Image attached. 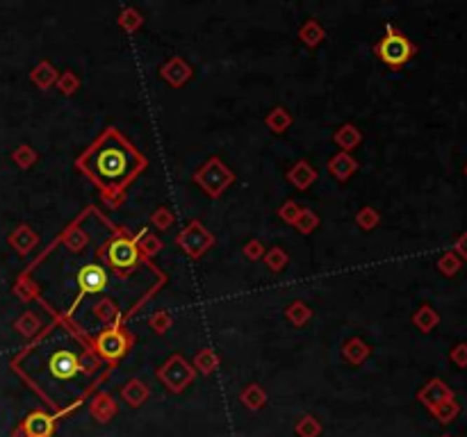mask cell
Instances as JSON below:
<instances>
[{"instance_id":"6da1fadb","label":"cell","mask_w":467,"mask_h":437,"mask_svg":"<svg viewBox=\"0 0 467 437\" xmlns=\"http://www.w3.org/2000/svg\"><path fill=\"white\" fill-rule=\"evenodd\" d=\"M379 53L388 64H392V67H401V64H406L410 57H413L415 46L410 43L401 32L388 30V36L379 43Z\"/></svg>"},{"instance_id":"7a4b0ae2","label":"cell","mask_w":467,"mask_h":437,"mask_svg":"<svg viewBox=\"0 0 467 437\" xmlns=\"http://www.w3.org/2000/svg\"><path fill=\"white\" fill-rule=\"evenodd\" d=\"M98 169L103 173V178H121L128 162H126V153L119 148H107L98 155Z\"/></svg>"},{"instance_id":"3957f363","label":"cell","mask_w":467,"mask_h":437,"mask_svg":"<svg viewBox=\"0 0 467 437\" xmlns=\"http://www.w3.org/2000/svg\"><path fill=\"white\" fill-rule=\"evenodd\" d=\"M78 282H80L82 291H98L100 287L105 285V271L100 269L98 264H89V267H85L80 271Z\"/></svg>"},{"instance_id":"277c9868","label":"cell","mask_w":467,"mask_h":437,"mask_svg":"<svg viewBox=\"0 0 467 437\" xmlns=\"http://www.w3.org/2000/svg\"><path fill=\"white\" fill-rule=\"evenodd\" d=\"M50 369H53V373H55L57 378H71L73 373L80 369V364H78V360L73 358L71 353L62 351V353H57V355H53Z\"/></svg>"},{"instance_id":"5b68a950","label":"cell","mask_w":467,"mask_h":437,"mask_svg":"<svg viewBox=\"0 0 467 437\" xmlns=\"http://www.w3.org/2000/svg\"><path fill=\"white\" fill-rule=\"evenodd\" d=\"M452 398H454L452 389L440 380H431V385L422 391V401L428 408H435V405H440V403H445V401H452Z\"/></svg>"},{"instance_id":"8992f818","label":"cell","mask_w":467,"mask_h":437,"mask_svg":"<svg viewBox=\"0 0 467 437\" xmlns=\"http://www.w3.org/2000/svg\"><path fill=\"white\" fill-rule=\"evenodd\" d=\"M135 249L133 244L128 242H114V246L109 249V258H112V262L116 264V267H130V264L135 262Z\"/></svg>"},{"instance_id":"52a82bcc","label":"cell","mask_w":467,"mask_h":437,"mask_svg":"<svg viewBox=\"0 0 467 437\" xmlns=\"http://www.w3.org/2000/svg\"><path fill=\"white\" fill-rule=\"evenodd\" d=\"M25 431H27V435H30V437H48L50 431H53V424H50V419L46 417V415L36 412V415H32L25 422Z\"/></svg>"},{"instance_id":"ba28073f","label":"cell","mask_w":467,"mask_h":437,"mask_svg":"<svg viewBox=\"0 0 467 437\" xmlns=\"http://www.w3.org/2000/svg\"><path fill=\"white\" fill-rule=\"evenodd\" d=\"M431 412L438 417V422L449 424V422H454V419H456V415L461 412V405L456 403V401L452 398V401H445V403H440V405L431 408Z\"/></svg>"},{"instance_id":"9c48e42d","label":"cell","mask_w":467,"mask_h":437,"mask_svg":"<svg viewBox=\"0 0 467 437\" xmlns=\"http://www.w3.org/2000/svg\"><path fill=\"white\" fill-rule=\"evenodd\" d=\"M459 267H461V260L456 258L454 253H447V258L440 262V269L447 273V276H454V273L459 271Z\"/></svg>"},{"instance_id":"30bf717a","label":"cell","mask_w":467,"mask_h":437,"mask_svg":"<svg viewBox=\"0 0 467 437\" xmlns=\"http://www.w3.org/2000/svg\"><path fill=\"white\" fill-rule=\"evenodd\" d=\"M452 360L459 364V367H467V344H459L452 351Z\"/></svg>"},{"instance_id":"8fae6325","label":"cell","mask_w":467,"mask_h":437,"mask_svg":"<svg viewBox=\"0 0 467 437\" xmlns=\"http://www.w3.org/2000/svg\"><path fill=\"white\" fill-rule=\"evenodd\" d=\"M417 321L424 326L422 331H431V326H433V324L438 321V317H435V314L431 312V307H424V312L417 317Z\"/></svg>"},{"instance_id":"7c38bea8","label":"cell","mask_w":467,"mask_h":437,"mask_svg":"<svg viewBox=\"0 0 467 437\" xmlns=\"http://www.w3.org/2000/svg\"><path fill=\"white\" fill-rule=\"evenodd\" d=\"M456 249H459V253H461L463 258L467 260V233H465V235L461 237V240H459V244H456Z\"/></svg>"},{"instance_id":"4fadbf2b","label":"cell","mask_w":467,"mask_h":437,"mask_svg":"<svg viewBox=\"0 0 467 437\" xmlns=\"http://www.w3.org/2000/svg\"><path fill=\"white\" fill-rule=\"evenodd\" d=\"M465 176H467V169H465Z\"/></svg>"}]
</instances>
